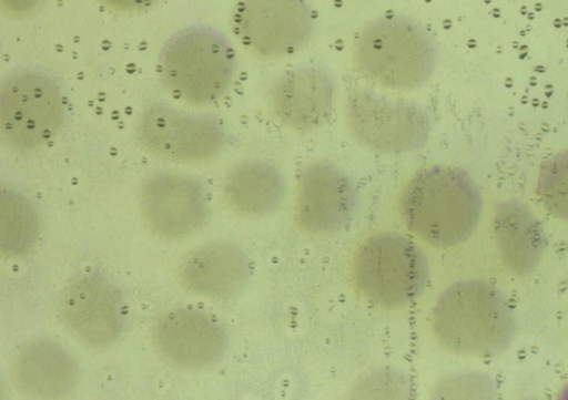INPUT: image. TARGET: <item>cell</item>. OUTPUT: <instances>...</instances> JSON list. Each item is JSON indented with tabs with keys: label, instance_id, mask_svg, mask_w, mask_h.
Listing matches in <instances>:
<instances>
[{
	"label": "cell",
	"instance_id": "cell-15",
	"mask_svg": "<svg viewBox=\"0 0 568 400\" xmlns=\"http://www.w3.org/2000/svg\"><path fill=\"white\" fill-rule=\"evenodd\" d=\"M10 377L14 387L29 397L58 400L77 387L79 367L60 343L37 338L17 350L11 360Z\"/></svg>",
	"mask_w": 568,
	"mask_h": 400
},
{
	"label": "cell",
	"instance_id": "cell-6",
	"mask_svg": "<svg viewBox=\"0 0 568 400\" xmlns=\"http://www.w3.org/2000/svg\"><path fill=\"white\" fill-rule=\"evenodd\" d=\"M64 100L58 84L34 70L8 74L0 88V133L11 150L30 152L43 147L60 131Z\"/></svg>",
	"mask_w": 568,
	"mask_h": 400
},
{
	"label": "cell",
	"instance_id": "cell-10",
	"mask_svg": "<svg viewBox=\"0 0 568 400\" xmlns=\"http://www.w3.org/2000/svg\"><path fill=\"white\" fill-rule=\"evenodd\" d=\"M59 314L69 332L90 348H105L121 336L125 307L120 289L98 274L72 278L59 299Z\"/></svg>",
	"mask_w": 568,
	"mask_h": 400
},
{
	"label": "cell",
	"instance_id": "cell-17",
	"mask_svg": "<svg viewBox=\"0 0 568 400\" xmlns=\"http://www.w3.org/2000/svg\"><path fill=\"white\" fill-rule=\"evenodd\" d=\"M252 275L245 253L230 242H212L190 252L179 278L189 291L211 299H227L244 289Z\"/></svg>",
	"mask_w": 568,
	"mask_h": 400
},
{
	"label": "cell",
	"instance_id": "cell-20",
	"mask_svg": "<svg viewBox=\"0 0 568 400\" xmlns=\"http://www.w3.org/2000/svg\"><path fill=\"white\" fill-rule=\"evenodd\" d=\"M343 400H414V386L404 369L379 366L362 373Z\"/></svg>",
	"mask_w": 568,
	"mask_h": 400
},
{
	"label": "cell",
	"instance_id": "cell-4",
	"mask_svg": "<svg viewBox=\"0 0 568 400\" xmlns=\"http://www.w3.org/2000/svg\"><path fill=\"white\" fill-rule=\"evenodd\" d=\"M351 284L367 305L383 311L412 306L430 276L428 258L409 236L384 230L364 238L348 264Z\"/></svg>",
	"mask_w": 568,
	"mask_h": 400
},
{
	"label": "cell",
	"instance_id": "cell-8",
	"mask_svg": "<svg viewBox=\"0 0 568 400\" xmlns=\"http://www.w3.org/2000/svg\"><path fill=\"white\" fill-rule=\"evenodd\" d=\"M231 24L237 40L254 55L283 59L308 43L314 16L302 1H244L235 6Z\"/></svg>",
	"mask_w": 568,
	"mask_h": 400
},
{
	"label": "cell",
	"instance_id": "cell-2",
	"mask_svg": "<svg viewBox=\"0 0 568 400\" xmlns=\"http://www.w3.org/2000/svg\"><path fill=\"white\" fill-rule=\"evenodd\" d=\"M397 213L415 238L437 249L467 242L477 229L483 198L465 171L436 165L417 171L402 186Z\"/></svg>",
	"mask_w": 568,
	"mask_h": 400
},
{
	"label": "cell",
	"instance_id": "cell-14",
	"mask_svg": "<svg viewBox=\"0 0 568 400\" xmlns=\"http://www.w3.org/2000/svg\"><path fill=\"white\" fill-rule=\"evenodd\" d=\"M152 341L161 357L171 365L182 369H202L221 359L226 350L227 335L211 316L179 308L155 322Z\"/></svg>",
	"mask_w": 568,
	"mask_h": 400
},
{
	"label": "cell",
	"instance_id": "cell-19",
	"mask_svg": "<svg viewBox=\"0 0 568 400\" xmlns=\"http://www.w3.org/2000/svg\"><path fill=\"white\" fill-rule=\"evenodd\" d=\"M40 217L34 205L13 188H1L0 250L8 257L28 254L40 234Z\"/></svg>",
	"mask_w": 568,
	"mask_h": 400
},
{
	"label": "cell",
	"instance_id": "cell-24",
	"mask_svg": "<svg viewBox=\"0 0 568 400\" xmlns=\"http://www.w3.org/2000/svg\"><path fill=\"white\" fill-rule=\"evenodd\" d=\"M516 400H539V399L534 398V397H521V398H518Z\"/></svg>",
	"mask_w": 568,
	"mask_h": 400
},
{
	"label": "cell",
	"instance_id": "cell-12",
	"mask_svg": "<svg viewBox=\"0 0 568 400\" xmlns=\"http://www.w3.org/2000/svg\"><path fill=\"white\" fill-rule=\"evenodd\" d=\"M139 206L145 226L162 239L192 235L204 224L207 199L202 185L180 174H159L141 187Z\"/></svg>",
	"mask_w": 568,
	"mask_h": 400
},
{
	"label": "cell",
	"instance_id": "cell-23",
	"mask_svg": "<svg viewBox=\"0 0 568 400\" xmlns=\"http://www.w3.org/2000/svg\"><path fill=\"white\" fill-rule=\"evenodd\" d=\"M555 400H568V380L560 387Z\"/></svg>",
	"mask_w": 568,
	"mask_h": 400
},
{
	"label": "cell",
	"instance_id": "cell-11",
	"mask_svg": "<svg viewBox=\"0 0 568 400\" xmlns=\"http://www.w3.org/2000/svg\"><path fill=\"white\" fill-rule=\"evenodd\" d=\"M138 136L153 154L184 162L211 158L226 141L225 130L216 119L186 115L163 103L142 112Z\"/></svg>",
	"mask_w": 568,
	"mask_h": 400
},
{
	"label": "cell",
	"instance_id": "cell-16",
	"mask_svg": "<svg viewBox=\"0 0 568 400\" xmlns=\"http://www.w3.org/2000/svg\"><path fill=\"white\" fill-rule=\"evenodd\" d=\"M491 232L499 260L508 274L526 278L537 270L547 239L541 223L526 203L516 198L498 203Z\"/></svg>",
	"mask_w": 568,
	"mask_h": 400
},
{
	"label": "cell",
	"instance_id": "cell-9",
	"mask_svg": "<svg viewBox=\"0 0 568 400\" xmlns=\"http://www.w3.org/2000/svg\"><path fill=\"white\" fill-rule=\"evenodd\" d=\"M356 206V188L336 164L313 161L300 172L293 207L300 232L310 236L334 235L349 224Z\"/></svg>",
	"mask_w": 568,
	"mask_h": 400
},
{
	"label": "cell",
	"instance_id": "cell-3",
	"mask_svg": "<svg viewBox=\"0 0 568 400\" xmlns=\"http://www.w3.org/2000/svg\"><path fill=\"white\" fill-rule=\"evenodd\" d=\"M352 64L359 76L384 89L409 91L423 85L437 63L428 31L402 16L371 20L355 34Z\"/></svg>",
	"mask_w": 568,
	"mask_h": 400
},
{
	"label": "cell",
	"instance_id": "cell-22",
	"mask_svg": "<svg viewBox=\"0 0 568 400\" xmlns=\"http://www.w3.org/2000/svg\"><path fill=\"white\" fill-rule=\"evenodd\" d=\"M497 387L484 371H454L430 387L425 400H496Z\"/></svg>",
	"mask_w": 568,
	"mask_h": 400
},
{
	"label": "cell",
	"instance_id": "cell-18",
	"mask_svg": "<svg viewBox=\"0 0 568 400\" xmlns=\"http://www.w3.org/2000/svg\"><path fill=\"white\" fill-rule=\"evenodd\" d=\"M222 192L225 203L235 214L258 218L281 207L286 195V182L273 164L262 160H245L226 172Z\"/></svg>",
	"mask_w": 568,
	"mask_h": 400
},
{
	"label": "cell",
	"instance_id": "cell-13",
	"mask_svg": "<svg viewBox=\"0 0 568 400\" xmlns=\"http://www.w3.org/2000/svg\"><path fill=\"white\" fill-rule=\"evenodd\" d=\"M335 83L320 66L303 65L278 75L267 91L272 117L282 126L300 133L322 129L331 119L335 103Z\"/></svg>",
	"mask_w": 568,
	"mask_h": 400
},
{
	"label": "cell",
	"instance_id": "cell-5",
	"mask_svg": "<svg viewBox=\"0 0 568 400\" xmlns=\"http://www.w3.org/2000/svg\"><path fill=\"white\" fill-rule=\"evenodd\" d=\"M234 71L233 49L221 34L207 28L178 33L160 58V74L168 91L193 104L219 99L227 90Z\"/></svg>",
	"mask_w": 568,
	"mask_h": 400
},
{
	"label": "cell",
	"instance_id": "cell-7",
	"mask_svg": "<svg viewBox=\"0 0 568 400\" xmlns=\"http://www.w3.org/2000/svg\"><path fill=\"white\" fill-rule=\"evenodd\" d=\"M344 122L357 144L385 155L414 152L427 142L430 133L429 119L420 106L371 89L348 93Z\"/></svg>",
	"mask_w": 568,
	"mask_h": 400
},
{
	"label": "cell",
	"instance_id": "cell-21",
	"mask_svg": "<svg viewBox=\"0 0 568 400\" xmlns=\"http://www.w3.org/2000/svg\"><path fill=\"white\" fill-rule=\"evenodd\" d=\"M536 195L548 214L568 223V148L554 153L540 165Z\"/></svg>",
	"mask_w": 568,
	"mask_h": 400
},
{
	"label": "cell",
	"instance_id": "cell-1",
	"mask_svg": "<svg viewBox=\"0 0 568 400\" xmlns=\"http://www.w3.org/2000/svg\"><path fill=\"white\" fill-rule=\"evenodd\" d=\"M428 330L443 351L470 358L505 352L517 332L515 314L491 283L468 278L447 286L428 314Z\"/></svg>",
	"mask_w": 568,
	"mask_h": 400
}]
</instances>
